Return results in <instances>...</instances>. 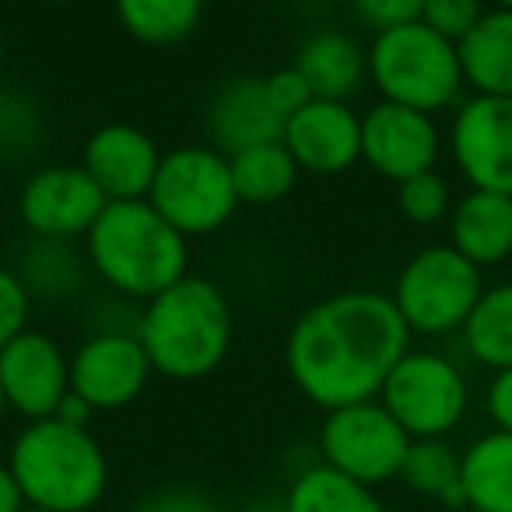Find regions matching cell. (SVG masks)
I'll list each match as a JSON object with an SVG mask.
<instances>
[{
    "mask_svg": "<svg viewBox=\"0 0 512 512\" xmlns=\"http://www.w3.org/2000/svg\"><path fill=\"white\" fill-rule=\"evenodd\" d=\"M449 246L474 267H498L512 256V197L488 190H467L453 200L446 218Z\"/></svg>",
    "mask_w": 512,
    "mask_h": 512,
    "instance_id": "cell-18",
    "label": "cell"
},
{
    "mask_svg": "<svg viewBox=\"0 0 512 512\" xmlns=\"http://www.w3.org/2000/svg\"><path fill=\"white\" fill-rule=\"evenodd\" d=\"M397 207L411 225H435L453 211V190L435 169L397 183Z\"/></svg>",
    "mask_w": 512,
    "mask_h": 512,
    "instance_id": "cell-29",
    "label": "cell"
},
{
    "mask_svg": "<svg viewBox=\"0 0 512 512\" xmlns=\"http://www.w3.org/2000/svg\"><path fill=\"white\" fill-rule=\"evenodd\" d=\"M264 88H267V99H271V106L278 109L281 116H292L299 113L306 102H313V88H309V81L302 78L299 71H295V64L288 67H278V71L264 74Z\"/></svg>",
    "mask_w": 512,
    "mask_h": 512,
    "instance_id": "cell-34",
    "label": "cell"
},
{
    "mask_svg": "<svg viewBox=\"0 0 512 512\" xmlns=\"http://www.w3.org/2000/svg\"><path fill=\"white\" fill-rule=\"evenodd\" d=\"M484 411L498 432H512V369L491 372L488 393H484Z\"/></svg>",
    "mask_w": 512,
    "mask_h": 512,
    "instance_id": "cell-35",
    "label": "cell"
},
{
    "mask_svg": "<svg viewBox=\"0 0 512 512\" xmlns=\"http://www.w3.org/2000/svg\"><path fill=\"white\" fill-rule=\"evenodd\" d=\"M463 509L512 512V432L477 435L460 453Z\"/></svg>",
    "mask_w": 512,
    "mask_h": 512,
    "instance_id": "cell-21",
    "label": "cell"
},
{
    "mask_svg": "<svg viewBox=\"0 0 512 512\" xmlns=\"http://www.w3.org/2000/svg\"><path fill=\"white\" fill-rule=\"evenodd\" d=\"M285 116L271 106L264 88V74H235L214 88L204 109L207 141L221 155L249 148V144L281 141Z\"/></svg>",
    "mask_w": 512,
    "mask_h": 512,
    "instance_id": "cell-17",
    "label": "cell"
},
{
    "mask_svg": "<svg viewBox=\"0 0 512 512\" xmlns=\"http://www.w3.org/2000/svg\"><path fill=\"white\" fill-rule=\"evenodd\" d=\"M0 390L4 404L22 418H53L71 393V358L43 330H22L0 348Z\"/></svg>",
    "mask_w": 512,
    "mask_h": 512,
    "instance_id": "cell-14",
    "label": "cell"
},
{
    "mask_svg": "<svg viewBox=\"0 0 512 512\" xmlns=\"http://www.w3.org/2000/svg\"><path fill=\"white\" fill-rule=\"evenodd\" d=\"M4 411H8V404H4V390H0V418H4Z\"/></svg>",
    "mask_w": 512,
    "mask_h": 512,
    "instance_id": "cell-39",
    "label": "cell"
},
{
    "mask_svg": "<svg viewBox=\"0 0 512 512\" xmlns=\"http://www.w3.org/2000/svg\"><path fill=\"white\" fill-rule=\"evenodd\" d=\"M106 204L109 200L92 183V176L81 165L67 162L36 169L18 193L22 225L36 239H85Z\"/></svg>",
    "mask_w": 512,
    "mask_h": 512,
    "instance_id": "cell-11",
    "label": "cell"
},
{
    "mask_svg": "<svg viewBox=\"0 0 512 512\" xmlns=\"http://www.w3.org/2000/svg\"><path fill=\"white\" fill-rule=\"evenodd\" d=\"M442 130L435 116L379 99L362 116V162L390 183L435 169L442 155Z\"/></svg>",
    "mask_w": 512,
    "mask_h": 512,
    "instance_id": "cell-13",
    "label": "cell"
},
{
    "mask_svg": "<svg viewBox=\"0 0 512 512\" xmlns=\"http://www.w3.org/2000/svg\"><path fill=\"white\" fill-rule=\"evenodd\" d=\"M151 379V362L130 330H95L71 355V393L92 411L134 404Z\"/></svg>",
    "mask_w": 512,
    "mask_h": 512,
    "instance_id": "cell-12",
    "label": "cell"
},
{
    "mask_svg": "<svg viewBox=\"0 0 512 512\" xmlns=\"http://www.w3.org/2000/svg\"><path fill=\"white\" fill-rule=\"evenodd\" d=\"M397 477L414 495L432 498L446 509H463L460 453L446 439H411Z\"/></svg>",
    "mask_w": 512,
    "mask_h": 512,
    "instance_id": "cell-27",
    "label": "cell"
},
{
    "mask_svg": "<svg viewBox=\"0 0 512 512\" xmlns=\"http://www.w3.org/2000/svg\"><path fill=\"white\" fill-rule=\"evenodd\" d=\"M53 418L64 421V425H74V428H88V421L95 418V411L78 397V393H67V397L60 400V407H57Z\"/></svg>",
    "mask_w": 512,
    "mask_h": 512,
    "instance_id": "cell-36",
    "label": "cell"
},
{
    "mask_svg": "<svg viewBox=\"0 0 512 512\" xmlns=\"http://www.w3.org/2000/svg\"><path fill=\"white\" fill-rule=\"evenodd\" d=\"M134 512H225L207 491L190 488V484H162V488L148 491Z\"/></svg>",
    "mask_w": 512,
    "mask_h": 512,
    "instance_id": "cell-32",
    "label": "cell"
},
{
    "mask_svg": "<svg viewBox=\"0 0 512 512\" xmlns=\"http://www.w3.org/2000/svg\"><path fill=\"white\" fill-rule=\"evenodd\" d=\"M25 505L50 512H88L109 488V460L88 428L57 418L29 421L8 453Z\"/></svg>",
    "mask_w": 512,
    "mask_h": 512,
    "instance_id": "cell-4",
    "label": "cell"
},
{
    "mask_svg": "<svg viewBox=\"0 0 512 512\" xmlns=\"http://www.w3.org/2000/svg\"><path fill=\"white\" fill-rule=\"evenodd\" d=\"M484 0H425V8H421V18L432 32H439L442 39L449 43H460L484 15Z\"/></svg>",
    "mask_w": 512,
    "mask_h": 512,
    "instance_id": "cell-30",
    "label": "cell"
},
{
    "mask_svg": "<svg viewBox=\"0 0 512 512\" xmlns=\"http://www.w3.org/2000/svg\"><path fill=\"white\" fill-rule=\"evenodd\" d=\"M228 169H232L235 197L239 204H278L299 183V165L288 155V148L281 141H264L249 144V148L228 155Z\"/></svg>",
    "mask_w": 512,
    "mask_h": 512,
    "instance_id": "cell-24",
    "label": "cell"
},
{
    "mask_svg": "<svg viewBox=\"0 0 512 512\" xmlns=\"http://www.w3.org/2000/svg\"><path fill=\"white\" fill-rule=\"evenodd\" d=\"M162 162L155 137L134 123H102L81 151V169L106 200H144Z\"/></svg>",
    "mask_w": 512,
    "mask_h": 512,
    "instance_id": "cell-16",
    "label": "cell"
},
{
    "mask_svg": "<svg viewBox=\"0 0 512 512\" xmlns=\"http://www.w3.org/2000/svg\"><path fill=\"white\" fill-rule=\"evenodd\" d=\"M18 281L25 285L29 299H43V302H67L85 288L88 274V256L81 253L74 242L67 239H36L32 235L29 246H22L15 267Z\"/></svg>",
    "mask_w": 512,
    "mask_h": 512,
    "instance_id": "cell-22",
    "label": "cell"
},
{
    "mask_svg": "<svg viewBox=\"0 0 512 512\" xmlns=\"http://www.w3.org/2000/svg\"><path fill=\"white\" fill-rule=\"evenodd\" d=\"M498 4H502V8H512V0H498Z\"/></svg>",
    "mask_w": 512,
    "mask_h": 512,
    "instance_id": "cell-43",
    "label": "cell"
},
{
    "mask_svg": "<svg viewBox=\"0 0 512 512\" xmlns=\"http://www.w3.org/2000/svg\"><path fill=\"white\" fill-rule=\"evenodd\" d=\"M295 71L309 81L316 99L348 102L369 81V60L355 36L341 29H316L295 50Z\"/></svg>",
    "mask_w": 512,
    "mask_h": 512,
    "instance_id": "cell-19",
    "label": "cell"
},
{
    "mask_svg": "<svg viewBox=\"0 0 512 512\" xmlns=\"http://www.w3.org/2000/svg\"><path fill=\"white\" fill-rule=\"evenodd\" d=\"M0 60H4V36H0Z\"/></svg>",
    "mask_w": 512,
    "mask_h": 512,
    "instance_id": "cell-42",
    "label": "cell"
},
{
    "mask_svg": "<svg viewBox=\"0 0 512 512\" xmlns=\"http://www.w3.org/2000/svg\"><path fill=\"white\" fill-rule=\"evenodd\" d=\"M316 446L327 467L341 470L365 488H376L400 474L411 435L390 418L379 400H362L327 411Z\"/></svg>",
    "mask_w": 512,
    "mask_h": 512,
    "instance_id": "cell-9",
    "label": "cell"
},
{
    "mask_svg": "<svg viewBox=\"0 0 512 512\" xmlns=\"http://www.w3.org/2000/svg\"><path fill=\"white\" fill-rule=\"evenodd\" d=\"M481 292V267L470 264L449 242H432L400 267L390 299L411 334L446 337L460 334Z\"/></svg>",
    "mask_w": 512,
    "mask_h": 512,
    "instance_id": "cell-7",
    "label": "cell"
},
{
    "mask_svg": "<svg viewBox=\"0 0 512 512\" xmlns=\"http://www.w3.org/2000/svg\"><path fill=\"white\" fill-rule=\"evenodd\" d=\"M425 0H351V11L372 32L397 29V25L418 22Z\"/></svg>",
    "mask_w": 512,
    "mask_h": 512,
    "instance_id": "cell-33",
    "label": "cell"
},
{
    "mask_svg": "<svg viewBox=\"0 0 512 512\" xmlns=\"http://www.w3.org/2000/svg\"><path fill=\"white\" fill-rule=\"evenodd\" d=\"M43 134V106L18 88H0V155H29L43 144Z\"/></svg>",
    "mask_w": 512,
    "mask_h": 512,
    "instance_id": "cell-28",
    "label": "cell"
},
{
    "mask_svg": "<svg viewBox=\"0 0 512 512\" xmlns=\"http://www.w3.org/2000/svg\"><path fill=\"white\" fill-rule=\"evenodd\" d=\"M92 274L127 302H148L190 274V239L148 200H109L85 235Z\"/></svg>",
    "mask_w": 512,
    "mask_h": 512,
    "instance_id": "cell-3",
    "label": "cell"
},
{
    "mask_svg": "<svg viewBox=\"0 0 512 512\" xmlns=\"http://www.w3.org/2000/svg\"><path fill=\"white\" fill-rule=\"evenodd\" d=\"M25 512H50V509H32V505H25Z\"/></svg>",
    "mask_w": 512,
    "mask_h": 512,
    "instance_id": "cell-41",
    "label": "cell"
},
{
    "mask_svg": "<svg viewBox=\"0 0 512 512\" xmlns=\"http://www.w3.org/2000/svg\"><path fill=\"white\" fill-rule=\"evenodd\" d=\"M456 512H477V509H456Z\"/></svg>",
    "mask_w": 512,
    "mask_h": 512,
    "instance_id": "cell-44",
    "label": "cell"
},
{
    "mask_svg": "<svg viewBox=\"0 0 512 512\" xmlns=\"http://www.w3.org/2000/svg\"><path fill=\"white\" fill-rule=\"evenodd\" d=\"M239 512H285V498L281 495H260L253 502H246Z\"/></svg>",
    "mask_w": 512,
    "mask_h": 512,
    "instance_id": "cell-38",
    "label": "cell"
},
{
    "mask_svg": "<svg viewBox=\"0 0 512 512\" xmlns=\"http://www.w3.org/2000/svg\"><path fill=\"white\" fill-rule=\"evenodd\" d=\"M116 22L144 46H176L204 22L207 0H113Z\"/></svg>",
    "mask_w": 512,
    "mask_h": 512,
    "instance_id": "cell-26",
    "label": "cell"
},
{
    "mask_svg": "<svg viewBox=\"0 0 512 512\" xmlns=\"http://www.w3.org/2000/svg\"><path fill=\"white\" fill-rule=\"evenodd\" d=\"M404 351H411V330L390 295L351 288L313 302L292 323L285 369L309 404L334 411L376 400Z\"/></svg>",
    "mask_w": 512,
    "mask_h": 512,
    "instance_id": "cell-1",
    "label": "cell"
},
{
    "mask_svg": "<svg viewBox=\"0 0 512 512\" xmlns=\"http://www.w3.org/2000/svg\"><path fill=\"white\" fill-rule=\"evenodd\" d=\"M281 498H285V512H386L376 488L351 481L348 474L327 467L323 460L306 463Z\"/></svg>",
    "mask_w": 512,
    "mask_h": 512,
    "instance_id": "cell-25",
    "label": "cell"
},
{
    "mask_svg": "<svg viewBox=\"0 0 512 512\" xmlns=\"http://www.w3.org/2000/svg\"><path fill=\"white\" fill-rule=\"evenodd\" d=\"M460 74L470 95L512 99V8H491L456 43Z\"/></svg>",
    "mask_w": 512,
    "mask_h": 512,
    "instance_id": "cell-20",
    "label": "cell"
},
{
    "mask_svg": "<svg viewBox=\"0 0 512 512\" xmlns=\"http://www.w3.org/2000/svg\"><path fill=\"white\" fill-rule=\"evenodd\" d=\"M134 334L148 355L151 372L176 383H197L211 376L232 351V302L218 281L183 274L176 285L141 302Z\"/></svg>",
    "mask_w": 512,
    "mask_h": 512,
    "instance_id": "cell-2",
    "label": "cell"
},
{
    "mask_svg": "<svg viewBox=\"0 0 512 512\" xmlns=\"http://www.w3.org/2000/svg\"><path fill=\"white\" fill-rule=\"evenodd\" d=\"M369 81L379 99L435 116L456 109L463 99V74L456 43L442 39L425 22H407L376 32L365 50Z\"/></svg>",
    "mask_w": 512,
    "mask_h": 512,
    "instance_id": "cell-5",
    "label": "cell"
},
{
    "mask_svg": "<svg viewBox=\"0 0 512 512\" xmlns=\"http://www.w3.org/2000/svg\"><path fill=\"white\" fill-rule=\"evenodd\" d=\"M446 144L467 190L512 197V99H495V95L460 99Z\"/></svg>",
    "mask_w": 512,
    "mask_h": 512,
    "instance_id": "cell-10",
    "label": "cell"
},
{
    "mask_svg": "<svg viewBox=\"0 0 512 512\" xmlns=\"http://www.w3.org/2000/svg\"><path fill=\"white\" fill-rule=\"evenodd\" d=\"M281 144L309 176H341L362 162V116L348 102L313 99L281 127Z\"/></svg>",
    "mask_w": 512,
    "mask_h": 512,
    "instance_id": "cell-15",
    "label": "cell"
},
{
    "mask_svg": "<svg viewBox=\"0 0 512 512\" xmlns=\"http://www.w3.org/2000/svg\"><path fill=\"white\" fill-rule=\"evenodd\" d=\"M0 512H25V495L8 463H0Z\"/></svg>",
    "mask_w": 512,
    "mask_h": 512,
    "instance_id": "cell-37",
    "label": "cell"
},
{
    "mask_svg": "<svg viewBox=\"0 0 512 512\" xmlns=\"http://www.w3.org/2000/svg\"><path fill=\"white\" fill-rule=\"evenodd\" d=\"M379 404L411 439H446L470 407L463 369L442 351H404L379 386Z\"/></svg>",
    "mask_w": 512,
    "mask_h": 512,
    "instance_id": "cell-8",
    "label": "cell"
},
{
    "mask_svg": "<svg viewBox=\"0 0 512 512\" xmlns=\"http://www.w3.org/2000/svg\"><path fill=\"white\" fill-rule=\"evenodd\" d=\"M32 299L11 267H0V348L29 330Z\"/></svg>",
    "mask_w": 512,
    "mask_h": 512,
    "instance_id": "cell-31",
    "label": "cell"
},
{
    "mask_svg": "<svg viewBox=\"0 0 512 512\" xmlns=\"http://www.w3.org/2000/svg\"><path fill=\"white\" fill-rule=\"evenodd\" d=\"M460 344L481 369H512V281L484 285L481 299L460 327Z\"/></svg>",
    "mask_w": 512,
    "mask_h": 512,
    "instance_id": "cell-23",
    "label": "cell"
},
{
    "mask_svg": "<svg viewBox=\"0 0 512 512\" xmlns=\"http://www.w3.org/2000/svg\"><path fill=\"white\" fill-rule=\"evenodd\" d=\"M43 4H74V0H43Z\"/></svg>",
    "mask_w": 512,
    "mask_h": 512,
    "instance_id": "cell-40",
    "label": "cell"
},
{
    "mask_svg": "<svg viewBox=\"0 0 512 512\" xmlns=\"http://www.w3.org/2000/svg\"><path fill=\"white\" fill-rule=\"evenodd\" d=\"M148 200L179 235H214L239 211L228 155L211 144H183L162 155Z\"/></svg>",
    "mask_w": 512,
    "mask_h": 512,
    "instance_id": "cell-6",
    "label": "cell"
}]
</instances>
